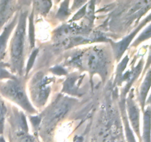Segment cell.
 I'll list each match as a JSON object with an SVG mask.
<instances>
[{
	"label": "cell",
	"instance_id": "cell-1",
	"mask_svg": "<svg viewBox=\"0 0 151 142\" xmlns=\"http://www.w3.org/2000/svg\"><path fill=\"white\" fill-rule=\"evenodd\" d=\"M66 63L83 70L88 71L91 75L100 74L102 78H106L109 72V58L102 47H90L75 53L66 60Z\"/></svg>",
	"mask_w": 151,
	"mask_h": 142
},
{
	"label": "cell",
	"instance_id": "cell-2",
	"mask_svg": "<svg viewBox=\"0 0 151 142\" xmlns=\"http://www.w3.org/2000/svg\"><path fill=\"white\" fill-rule=\"evenodd\" d=\"M28 10H22L19 12V22L10 41V70L12 73L16 72L22 76L24 67L25 42H26L27 21Z\"/></svg>",
	"mask_w": 151,
	"mask_h": 142
},
{
	"label": "cell",
	"instance_id": "cell-3",
	"mask_svg": "<svg viewBox=\"0 0 151 142\" xmlns=\"http://www.w3.org/2000/svg\"><path fill=\"white\" fill-rule=\"evenodd\" d=\"M25 78L16 75L13 79L0 81V95L14 102L29 114L36 113V109L29 101L25 88Z\"/></svg>",
	"mask_w": 151,
	"mask_h": 142
},
{
	"label": "cell",
	"instance_id": "cell-4",
	"mask_svg": "<svg viewBox=\"0 0 151 142\" xmlns=\"http://www.w3.org/2000/svg\"><path fill=\"white\" fill-rule=\"evenodd\" d=\"M53 80V78L45 76L40 72L32 76L29 82V90L32 101L37 107H41L47 103L51 92L50 84Z\"/></svg>",
	"mask_w": 151,
	"mask_h": 142
},
{
	"label": "cell",
	"instance_id": "cell-5",
	"mask_svg": "<svg viewBox=\"0 0 151 142\" xmlns=\"http://www.w3.org/2000/svg\"><path fill=\"white\" fill-rule=\"evenodd\" d=\"M151 22V13L147 16H146L139 24H138L137 26H136L135 29L127 36L124 37L121 41L118 42H114V41L110 40L112 50H113V55L114 57L115 60L119 62L121 59L122 56L126 51L127 49L129 47V46L131 44L133 39L136 37L139 32L147 25V23Z\"/></svg>",
	"mask_w": 151,
	"mask_h": 142
},
{
	"label": "cell",
	"instance_id": "cell-6",
	"mask_svg": "<svg viewBox=\"0 0 151 142\" xmlns=\"http://www.w3.org/2000/svg\"><path fill=\"white\" fill-rule=\"evenodd\" d=\"M134 89L129 91L128 97L125 99V110L127 111V117L131 125V129L134 134L137 135L139 141L141 142V134H140V109L134 99Z\"/></svg>",
	"mask_w": 151,
	"mask_h": 142
},
{
	"label": "cell",
	"instance_id": "cell-7",
	"mask_svg": "<svg viewBox=\"0 0 151 142\" xmlns=\"http://www.w3.org/2000/svg\"><path fill=\"white\" fill-rule=\"evenodd\" d=\"M144 67V60L143 59H141V60L139 61L138 64L135 67H133L132 69L129 70L126 72H124L120 81V85L122 82H125V85L121 90L120 100H125L127 94L129 93L134 83L135 82L136 80L139 78L140 74L143 71Z\"/></svg>",
	"mask_w": 151,
	"mask_h": 142
},
{
	"label": "cell",
	"instance_id": "cell-8",
	"mask_svg": "<svg viewBox=\"0 0 151 142\" xmlns=\"http://www.w3.org/2000/svg\"><path fill=\"white\" fill-rule=\"evenodd\" d=\"M19 11L14 15L11 20L2 28L0 32V61H3L5 58L6 51L7 48L9 39L11 34L14 32V30L19 22Z\"/></svg>",
	"mask_w": 151,
	"mask_h": 142
},
{
	"label": "cell",
	"instance_id": "cell-9",
	"mask_svg": "<svg viewBox=\"0 0 151 142\" xmlns=\"http://www.w3.org/2000/svg\"><path fill=\"white\" fill-rule=\"evenodd\" d=\"M19 1H0V32L16 14Z\"/></svg>",
	"mask_w": 151,
	"mask_h": 142
},
{
	"label": "cell",
	"instance_id": "cell-10",
	"mask_svg": "<svg viewBox=\"0 0 151 142\" xmlns=\"http://www.w3.org/2000/svg\"><path fill=\"white\" fill-rule=\"evenodd\" d=\"M151 87V68L147 71L145 74L144 80L142 83L141 86L139 87V91L138 101L139 103L140 107L142 110L144 112L145 108L146 106V101H147L148 93L150 91Z\"/></svg>",
	"mask_w": 151,
	"mask_h": 142
},
{
	"label": "cell",
	"instance_id": "cell-11",
	"mask_svg": "<svg viewBox=\"0 0 151 142\" xmlns=\"http://www.w3.org/2000/svg\"><path fill=\"white\" fill-rule=\"evenodd\" d=\"M143 117V131L141 142H151V107L147 106Z\"/></svg>",
	"mask_w": 151,
	"mask_h": 142
},
{
	"label": "cell",
	"instance_id": "cell-12",
	"mask_svg": "<svg viewBox=\"0 0 151 142\" xmlns=\"http://www.w3.org/2000/svg\"><path fill=\"white\" fill-rule=\"evenodd\" d=\"M120 109L121 114H122V121H123L124 127H125V138L127 142H137L135 135L133 130L131 129V125L128 121V117H127L126 110H125V100H120Z\"/></svg>",
	"mask_w": 151,
	"mask_h": 142
},
{
	"label": "cell",
	"instance_id": "cell-13",
	"mask_svg": "<svg viewBox=\"0 0 151 142\" xmlns=\"http://www.w3.org/2000/svg\"><path fill=\"white\" fill-rule=\"evenodd\" d=\"M28 41H29V48L33 50L35 48V25H34V12H30L28 16Z\"/></svg>",
	"mask_w": 151,
	"mask_h": 142
},
{
	"label": "cell",
	"instance_id": "cell-14",
	"mask_svg": "<svg viewBox=\"0 0 151 142\" xmlns=\"http://www.w3.org/2000/svg\"><path fill=\"white\" fill-rule=\"evenodd\" d=\"M128 62H129V56H128V55H126V56L119 62V64L117 65L116 71V75H115L114 79L115 85H120L121 79H122V75H123L125 69H126Z\"/></svg>",
	"mask_w": 151,
	"mask_h": 142
},
{
	"label": "cell",
	"instance_id": "cell-15",
	"mask_svg": "<svg viewBox=\"0 0 151 142\" xmlns=\"http://www.w3.org/2000/svg\"><path fill=\"white\" fill-rule=\"evenodd\" d=\"M33 10L38 12L42 16H47L52 6V2L50 1H33Z\"/></svg>",
	"mask_w": 151,
	"mask_h": 142
},
{
	"label": "cell",
	"instance_id": "cell-16",
	"mask_svg": "<svg viewBox=\"0 0 151 142\" xmlns=\"http://www.w3.org/2000/svg\"><path fill=\"white\" fill-rule=\"evenodd\" d=\"M69 4H70V1H62L56 14V19H58L59 21H64L70 16L72 10L69 8Z\"/></svg>",
	"mask_w": 151,
	"mask_h": 142
},
{
	"label": "cell",
	"instance_id": "cell-17",
	"mask_svg": "<svg viewBox=\"0 0 151 142\" xmlns=\"http://www.w3.org/2000/svg\"><path fill=\"white\" fill-rule=\"evenodd\" d=\"M151 38V24L149 25L139 35V36L134 40V42L131 44V47H137L144 41H147L149 38Z\"/></svg>",
	"mask_w": 151,
	"mask_h": 142
},
{
	"label": "cell",
	"instance_id": "cell-18",
	"mask_svg": "<svg viewBox=\"0 0 151 142\" xmlns=\"http://www.w3.org/2000/svg\"><path fill=\"white\" fill-rule=\"evenodd\" d=\"M7 68H10L9 63L0 61V81L13 79L16 76V75L12 73L10 70H8Z\"/></svg>",
	"mask_w": 151,
	"mask_h": 142
},
{
	"label": "cell",
	"instance_id": "cell-19",
	"mask_svg": "<svg viewBox=\"0 0 151 142\" xmlns=\"http://www.w3.org/2000/svg\"><path fill=\"white\" fill-rule=\"evenodd\" d=\"M7 114V107L4 101L0 97V135H3L4 130L6 116Z\"/></svg>",
	"mask_w": 151,
	"mask_h": 142
},
{
	"label": "cell",
	"instance_id": "cell-20",
	"mask_svg": "<svg viewBox=\"0 0 151 142\" xmlns=\"http://www.w3.org/2000/svg\"><path fill=\"white\" fill-rule=\"evenodd\" d=\"M38 48H34L33 50L31 52L30 55L29 56V59H28L27 63L26 68H25V77L27 76L28 73L29 72V71L31 70V69L33 67L34 63L35 62V59H36L37 56H38Z\"/></svg>",
	"mask_w": 151,
	"mask_h": 142
},
{
	"label": "cell",
	"instance_id": "cell-21",
	"mask_svg": "<svg viewBox=\"0 0 151 142\" xmlns=\"http://www.w3.org/2000/svg\"><path fill=\"white\" fill-rule=\"evenodd\" d=\"M87 3H88V1H87ZM87 3L84 4L82 7H81V8L78 10V11L75 14V16L72 18V19H71L70 21H69V22H77V21H79L86 16L87 8Z\"/></svg>",
	"mask_w": 151,
	"mask_h": 142
},
{
	"label": "cell",
	"instance_id": "cell-22",
	"mask_svg": "<svg viewBox=\"0 0 151 142\" xmlns=\"http://www.w3.org/2000/svg\"><path fill=\"white\" fill-rule=\"evenodd\" d=\"M29 120L32 124V128H33L34 133H36L40 127V123H41V120H42V116L41 115H35V116H30L29 117Z\"/></svg>",
	"mask_w": 151,
	"mask_h": 142
},
{
	"label": "cell",
	"instance_id": "cell-23",
	"mask_svg": "<svg viewBox=\"0 0 151 142\" xmlns=\"http://www.w3.org/2000/svg\"><path fill=\"white\" fill-rule=\"evenodd\" d=\"M50 72L56 75H65L67 74V70L60 65H56L50 69Z\"/></svg>",
	"mask_w": 151,
	"mask_h": 142
},
{
	"label": "cell",
	"instance_id": "cell-24",
	"mask_svg": "<svg viewBox=\"0 0 151 142\" xmlns=\"http://www.w3.org/2000/svg\"><path fill=\"white\" fill-rule=\"evenodd\" d=\"M151 66V44L149 47V53H148V56H147V61H146V64L144 67V69H143V75L145 74V72L150 69Z\"/></svg>",
	"mask_w": 151,
	"mask_h": 142
},
{
	"label": "cell",
	"instance_id": "cell-25",
	"mask_svg": "<svg viewBox=\"0 0 151 142\" xmlns=\"http://www.w3.org/2000/svg\"><path fill=\"white\" fill-rule=\"evenodd\" d=\"M146 105H147V106H150L151 107V93L148 99H147V101H146Z\"/></svg>",
	"mask_w": 151,
	"mask_h": 142
},
{
	"label": "cell",
	"instance_id": "cell-26",
	"mask_svg": "<svg viewBox=\"0 0 151 142\" xmlns=\"http://www.w3.org/2000/svg\"><path fill=\"white\" fill-rule=\"evenodd\" d=\"M83 138L80 136V137H77L76 141H75L74 142H83Z\"/></svg>",
	"mask_w": 151,
	"mask_h": 142
},
{
	"label": "cell",
	"instance_id": "cell-27",
	"mask_svg": "<svg viewBox=\"0 0 151 142\" xmlns=\"http://www.w3.org/2000/svg\"><path fill=\"white\" fill-rule=\"evenodd\" d=\"M0 142H7L4 136L1 135H0Z\"/></svg>",
	"mask_w": 151,
	"mask_h": 142
}]
</instances>
